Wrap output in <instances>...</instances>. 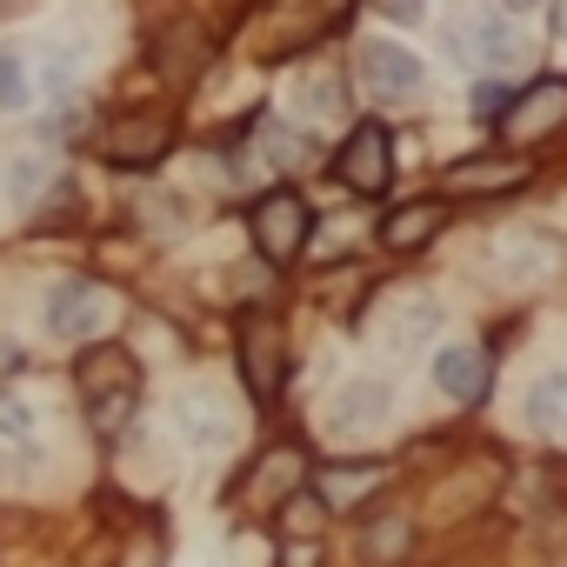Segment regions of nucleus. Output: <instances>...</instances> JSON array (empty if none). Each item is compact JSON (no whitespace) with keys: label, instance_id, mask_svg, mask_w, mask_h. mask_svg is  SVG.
<instances>
[{"label":"nucleus","instance_id":"obj_24","mask_svg":"<svg viewBox=\"0 0 567 567\" xmlns=\"http://www.w3.org/2000/svg\"><path fill=\"white\" fill-rule=\"evenodd\" d=\"M28 94H34L28 61H21L14 48H0V114H21V107H28Z\"/></svg>","mask_w":567,"mask_h":567},{"label":"nucleus","instance_id":"obj_22","mask_svg":"<svg viewBox=\"0 0 567 567\" xmlns=\"http://www.w3.org/2000/svg\"><path fill=\"white\" fill-rule=\"evenodd\" d=\"M560 414H567V374L554 368V374H540L527 388V421L534 427H560Z\"/></svg>","mask_w":567,"mask_h":567},{"label":"nucleus","instance_id":"obj_3","mask_svg":"<svg viewBox=\"0 0 567 567\" xmlns=\"http://www.w3.org/2000/svg\"><path fill=\"white\" fill-rule=\"evenodd\" d=\"M114 315H121V295L101 288V280L74 274L48 295V334L54 341H74V348H101L114 334Z\"/></svg>","mask_w":567,"mask_h":567},{"label":"nucleus","instance_id":"obj_12","mask_svg":"<svg viewBox=\"0 0 567 567\" xmlns=\"http://www.w3.org/2000/svg\"><path fill=\"white\" fill-rule=\"evenodd\" d=\"M381 481H388V467H381L374 454H341V461H321L315 494H321V507H328V514H341V507L374 501V494H381Z\"/></svg>","mask_w":567,"mask_h":567},{"label":"nucleus","instance_id":"obj_19","mask_svg":"<svg viewBox=\"0 0 567 567\" xmlns=\"http://www.w3.org/2000/svg\"><path fill=\"white\" fill-rule=\"evenodd\" d=\"M295 107H301L308 127L341 121V114H348V81H341V68H308V74L295 81Z\"/></svg>","mask_w":567,"mask_h":567},{"label":"nucleus","instance_id":"obj_6","mask_svg":"<svg viewBox=\"0 0 567 567\" xmlns=\"http://www.w3.org/2000/svg\"><path fill=\"white\" fill-rule=\"evenodd\" d=\"M334 181L348 194H361V200L388 194L394 187V134L381 121H354L348 141H341V154H334Z\"/></svg>","mask_w":567,"mask_h":567},{"label":"nucleus","instance_id":"obj_11","mask_svg":"<svg viewBox=\"0 0 567 567\" xmlns=\"http://www.w3.org/2000/svg\"><path fill=\"white\" fill-rule=\"evenodd\" d=\"M434 388L454 401V408H481L494 394V361L474 348V341H454L434 354Z\"/></svg>","mask_w":567,"mask_h":567},{"label":"nucleus","instance_id":"obj_16","mask_svg":"<svg viewBox=\"0 0 567 567\" xmlns=\"http://www.w3.org/2000/svg\"><path fill=\"white\" fill-rule=\"evenodd\" d=\"M181 427H187L194 447H227V441L240 434V414H234L227 394H214V388H187V394H181Z\"/></svg>","mask_w":567,"mask_h":567},{"label":"nucleus","instance_id":"obj_25","mask_svg":"<svg viewBox=\"0 0 567 567\" xmlns=\"http://www.w3.org/2000/svg\"><path fill=\"white\" fill-rule=\"evenodd\" d=\"M0 441H8V447H34V414L14 394H0Z\"/></svg>","mask_w":567,"mask_h":567},{"label":"nucleus","instance_id":"obj_13","mask_svg":"<svg viewBox=\"0 0 567 567\" xmlns=\"http://www.w3.org/2000/svg\"><path fill=\"white\" fill-rule=\"evenodd\" d=\"M454 48H461L467 61H481V68H507V61H520V34H514V21H507L501 8H474V14H461V21H454Z\"/></svg>","mask_w":567,"mask_h":567},{"label":"nucleus","instance_id":"obj_10","mask_svg":"<svg viewBox=\"0 0 567 567\" xmlns=\"http://www.w3.org/2000/svg\"><path fill=\"white\" fill-rule=\"evenodd\" d=\"M388 414H394V388H388L381 374H348V381L328 394V427L348 434V441H354V434H374Z\"/></svg>","mask_w":567,"mask_h":567},{"label":"nucleus","instance_id":"obj_26","mask_svg":"<svg viewBox=\"0 0 567 567\" xmlns=\"http://www.w3.org/2000/svg\"><path fill=\"white\" fill-rule=\"evenodd\" d=\"M507 107H514V94H507L501 81H481V87H474V114H481V121H494V127H501V114H507Z\"/></svg>","mask_w":567,"mask_h":567},{"label":"nucleus","instance_id":"obj_7","mask_svg":"<svg viewBox=\"0 0 567 567\" xmlns=\"http://www.w3.org/2000/svg\"><path fill=\"white\" fill-rule=\"evenodd\" d=\"M374 341L388 348V354H414V348H427V334L441 328V301L434 295H421V288H394V295H381V308H374Z\"/></svg>","mask_w":567,"mask_h":567},{"label":"nucleus","instance_id":"obj_14","mask_svg":"<svg viewBox=\"0 0 567 567\" xmlns=\"http://www.w3.org/2000/svg\"><path fill=\"white\" fill-rule=\"evenodd\" d=\"M308 481H315V467H308V447H295V441H274V447L254 461V501H267L274 514L288 507Z\"/></svg>","mask_w":567,"mask_h":567},{"label":"nucleus","instance_id":"obj_9","mask_svg":"<svg viewBox=\"0 0 567 567\" xmlns=\"http://www.w3.org/2000/svg\"><path fill=\"white\" fill-rule=\"evenodd\" d=\"M354 74H361V87L374 94V101H408V94H421V81H427V68H421V54L408 48V41H361V54H354Z\"/></svg>","mask_w":567,"mask_h":567},{"label":"nucleus","instance_id":"obj_15","mask_svg":"<svg viewBox=\"0 0 567 567\" xmlns=\"http://www.w3.org/2000/svg\"><path fill=\"white\" fill-rule=\"evenodd\" d=\"M527 174H534V161H514V154H467V161H454V167L441 174V187H447V194H514V187H527Z\"/></svg>","mask_w":567,"mask_h":567},{"label":"nucleus","instance_id":"obj_8","mask_svg":"<svg viewBox=\"0 0 567 567\" xmlns=\"http://www.w3.org/2000/svg\"><path fill=\"white\" fill-rule=\"evenodd\" d=\"M560 127H567V81H560V74L520 87L514 107L501 114V141H507V147H540V141L560 134Z\"/></svg>","mask_w":567,"mask_h":567},{"label":"nucleus","instance_id":"obj_23","mask_svg":"<svg viewBox=\"0 0 567 567\" xmlns=\"http://www.w3.org/2000/svg\"><path fill=\"white\" fill-rule=\"evenodd\" d=\"M254 154H260V167H301L308 161V141L301 134H288V127H260V141H254Z\"/></svg>","mask_w":567,"mask_h":567},{"label":"nucleus","instance_id":"obj_4","mask_svg":"<svg viewBox=\"0 0 567 567\" xmlns=\"http://www.w3.org/2000/svg\"><path fill=\"white\" fill-rule=\"evenodd\" d=\"M247 234H254V247H260L267 267H288V260L315 240V207H308L295 187H267V194L254 200V214H247Z\"/></svg>","mask_w":567,"mask_h":567},{"label":"nucleus","instance_id":"obj_27","mask_svg":"<svg viewBox=\"0 0 567 567\" xmlns=\"http://www.w3.org/2000/svg\"><path fill=\"white\" fill-rule=\"evenodd\" d=\"M41 81H48V87H68V81H74V48H54L48 68H41Z\"/></svg>","mask_w":567,"mask_h":567},{"label":"nucleus","instance_id":"obj_1","mask_svg":"<svg viewBox=\"0 0 567 567\" xmlns=\"http://www.w3.org/2000/svg\"><path fill=\"white\" fill-rule=\"evenodd\" d=\"M74 394H81V414L101 441L127 434V421L141 414V361L121 348V341H101V348H81L74 354Z\"/></svg>","mask_w":567,"mask_h":567},{"label":"nucleus","instance_id":"obj_2","mask_svg":"<svg viewBox=\"0 0 567 567\" xmlns=\"http://www.w3.org/2000/svg\"><path fill=\"white\" fill-rule=\"evenodd\" d=\"M167 147H174V114H167V107H121V114H107V121L94 127V154H101L107 167H121V174L161 167Z\"/></svg>","mask_w":567,"mask_h":567},{"label":"nucleus","instance_id":"obj_5","mask_svg":"<svg viewBox=\"0 0 567 567\" xmlns=\"http://www.w3.org/2000/svg\"><path fill=\"white\" fill-rule=\"evenodd\" d=\"M560 267H567V240L547 234V227H514V234L494 240V274L507 280V288H520V295L527 288H554Z\"/></svg>","mask_w":567,"mask_h":567},{"label":"nucleus","instance_id":"obj_17","mask_svg":"<svg viewBox=\"0 0 567 567\" xmlns=\"http://www.w3.org/2000/svg\"><path fill=\"white\" fill-rule=\"evenodd\" d=\"M441 227H447V207H441V200H401V207L381 220V247H388V254H421Z\"/></svg>","mask_w":567,"mask_h":567},{"label":"nucleus","instance_id":"obj_21","mask_svg":"<svg viewBox=\"0 0 567 567\" xmlns=\"http://www.w3.org/2000/svg\"><path fill=\"white\" fill-rule=\"evenodd\" d=\"M274 527H280V540H288V547H321V527H328V507H321V494H315V487H301L288 507L274 514Z\"/></svg>","mask_w":567,"mask_h":567},{"label":"nucleus","instance_id":"obj_18","mask_svg":"<svg viewBox=\"0 0 567 567\" xmlns=\"http://www.w3.org/2000/svg\"><path fill=\"white\" fill-rule=\"evenodd\" d=\"M361 560L368 567H394V560H408V547H414V514H401V507H381L374 520H361Z\"/></svg>","mask_w":567,"mask_h":567},{"label":"nucleus","instance_id":"obj_20","mask_svg":"<svg viewBox=\"0 0 567 567\" xmlns=\"http://www.w3.org/2000/svg\"><path fill=\"white\" fill-rule=\"evenodd\" d=\"M240 374H247L254 394L280 388V334H274V321H247L240 328Z\"/></svg>","mask_w":567,"mask_h":567}]
</instances>
